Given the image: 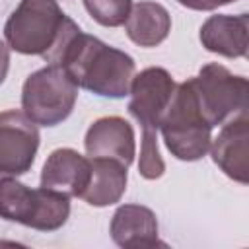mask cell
<instances>
[{
    "mask_svg": "<svg viewBox=\"0 0 249 249\" xmlns=\"http://www.w3.org/2000/svg\"><path fill=\"white\" fill-rule=\"evenodd\" d=\"M58 66L68 72L78 88L111 99L128 95L130 80L136 70L130 54L84 31L76 33L66 45Z\"/></svg>",
    "mask_w": 249,
    "mask_h": 249,
    "instance_id": "obj_1",
    "label": "cell"
},
{
    "mask_svg": "<svg viewBox=\"0 0 249 249\" xmlns=\"http://www.w3.org/2000/svg\"><path fill=\"white\" fill-rule=\"evenodd\" d=\"M82 29L56 0H21L4 23V37L12 51L58 64L62 51Z\"/></svg>",
    "mask_w": 249,
    "mask_h": 249,
    "instance_id": "obj_2",
    "label": "cell"
},
{
    "mask_svg": "<svg viewBox=\"0 0 249 249\" xmlns=\"http://www.w3.org/2000/svg\"><path fill=\"white\" fill-rule=\"evenodd\" d=\"M158 130H161L165 148L181 161H196L210 150L212 126L196 105L191 78L175 88Z\"/></svg>",
    "mask_w": 249,
    "mask_h": 249,
    "instance_id": "obj_3",
    "label": "cell"
},
{
    "mask_svg": "<svg viewBox=\"0 0 249 249\" xmlns=\"http://www.w3.org/2000/svg\"><path fill=\"white\" fill-rule=\"evenodd\" d=\"M70 216V196L53 189H31L16 177L0 179V218L21 226L54 231Z\"/></svg>",
    "mask_w": 249,
    "mask_h": 249,
    "instance_id": "obj_4",
    "label": "cell"
},
{
    "mask_svg": "<svg viewBox=\"0 0 249 249\" xmlns=\"http://www.w3.org/2000/svg\"><path fill=\"white\" fill-rule=\"evenodd\" d=\"M76 99L78 86L58 64H47L35 70L21 88V109L41 126H56L66 121Z\"/></svg>",
    "mask_w": 249,
    "mask_h": 249,
    "instance_id": "obj_5",
    "label": "cell"
},
{
    "mask_svg": "<svg viewBox=\"0 0 249 249\" xmlns=\"http://www.w3.org/2000/svg\"><path fill=\"white\" fill-rule=\"evenodd\" d=\"M191 84L196 105L212 128L235 115L247 113L249 82L245 76L231 74L226 66L210 62L191 78Z\"/></svg>",
    "mask_w": 249,
    "mask_h": 249,
    "instance_id": "obj_6",
    "label": "cell"
},
{
    "mask_svg": "<svg viewBox=\"0 0 249 249\" xmlns=\"http://www.w3.org/2000/svg\"><path fill=\"white\" fill-rule=\"evenodd\" d=\"M37 124L18 109L0 113V177H18L31 169L39 150Z\"/></svg>",
    "mask_w": 249,
    "mask_h": 249,
    "instance_id": "obj_7",
    "label": "cell"
},
{
    "mask_svg": "<svg viewBox=\"0 0 249 249\" xmlns=\"http://www.w3.org/2000/svg\"><path fill=\"white\" fill-rule=\"evenodd\" d=\"M175 88V80L161 66H148L132 76L128 88L130 101L126 109L142 126V130L158 132L160 121L171 103Z\"/></svg>",
    "mask_w": 249,
    "mask_h": 249,
    "instance_id": "obj_8",
    "label": "cell"
},
{
    "mask_svg": "<svg viewBox=\"0 0 249 249\" xmlns=\"http://www.w3.org/2000/svg\"><path fill=\"white\" fill-rule=\"evenodd\" d=\"M84 146L89 158H111L128 167L136 156L134 128L123 117H101L89 124Z\"/></svg>",
    "mask_w": 249,
    "mask_h": 249,
    "instance_id": "obj_9",
    "label": "cell"
},
{
    "mask_svg": "<svg viewBox=\"0 0 249 249\" xmlns=\"http://www.w3.org/2000/svg\"><path fill=\"white\" fill-rule=\"evenodd\" d=\"M249 121L247 113L235 115L226 121L218 136L210 142V154L214 163L233 181L245 185L249 181L247 152H249Z\"/></svg>",
    "mask_w": 249,
    "mask_h": 249,
    "instance_id": "obj_10",
    "label": "cell"
},
{
    "mask_svg": "<svg viewBox=\"0 0 249 249\" xmlns=\"http://www.w3.org/2000/svg\"><path fill=\"white\" fill-rule=\"evenodd\" d=\"M89 160L72 148L53 150L41 171V187L64 193L66 196H82L89 183Z\"/></svg>",
    "mask_w": 249,
    "mask_h": 249,
    "instance_id": "obj_11",
    "label": "cell"
},
{
    "mask_svg": "<svg viewBox=\"0 0 249 249\" xmlns=\"http://www.w3.org/2000/svg\"><path fill=\"white\" fill-rule=\"evenodd\" d=\"M247 33H249V16H228L216 14L210 16L200 27V43L206 51L226 56V58H243L247 56Z\"/></svg>",
    "mask_w": 249,
    "mask_h": 249,
    "instance_id": "obj_12",
    "label": "cell"
},
{
    "mask_svg": "<svg viewBox=\"0 0 249 249\" xmlns=\"http://www.w3.org/2000/svg\"><path fill=\"white\" fill-rule=\"evenodd\" d=\"M111 239L119 247H154L165 245L158 239L156 214L142 204H123L115 210L109 226Z\"/></svg>",
    "mask_w": 249,
    "mask_h": 249,
    "instance_id": "obj_13",
    "label": "cell"
},
{
    "mask_svg": "<svg viewBox=\"0 0 249 249\" xmlns=\"http://www.w3.org/2000/svg\"><path fill=\"white\" fill-rule=\"evenodd\" d=\"M89 183L80 198L97 208L119 202L126 191V165L111 158H89Z\"/></svg>",
    "mask_w": 249,
    "mask_h": 249,
    "instance_id": "obj_14",
    "label": "cell"
},
{
    "mask_svg": "<svg viewBox=\"0 0 249 249\" xmlns=\"http://www.w3.org/2000/svg\"><path fill=\"white\" fill-rule=\"evenodd\" d=\"M124 31L132 43L140 47H156L167 39L171 31V16L161 4L140 0L130 8Z\"/></svg>",
    "mask_w": 249,
    "mask_h": 249,
    "instance_id": "obj_15",
    "label": "cell"
},
{
    "mask_svg": "<svg viewBox=\"0 0 249 249\" xmlns=\"http://www.w3.org/2000/svg\"><path fill=\"white\" fill-rule=\"evenodd\" d=\"M88 14L103 27H119L126 21L132 0H84Z\"/></svg>",
    "mask_w": 249,
    "mask_h": 249,
    "instance_id": "obj_16",
    "label": "cell"
},
{
    "mask_svg": "<svg viewBox=\"0 0 249 249\" xmlns=\"http://www.w3.org/2000/svg\"><path fill=\"white\" fill-rule=\"evenodd\" d=\"M138 173L150 181L160 179L165 173V163H163V160L160 156V148H158V132H154V130H142Z\"/></svg>",
    "mask_w": 249,
    "mask_h": 249,
    "instance_id": "obj_17",
    "label": "cell"
},
{
    "mask_svg": "<svg viewBox=\"0 0 249 249\" xmlns=\"http://www.w3.org/2000/svg\"><path fill=\"white\" fill-rule=\"evenodd\" d=\"M177 2L185 8H191V10L210 12V10H216L218 6H226V4L235 2V0H177Z\"/></svg>",
    "mask_w": 249,
    "mask_h": 249,
    "instance_id": "obj_18",
    "label": "cell"
},
{
    "mask_svg": "<svg viewBox=\"0 0 249 249\" xmlns=\"http://www.w3.org/2000/svg\"><path fill=\"white\" fill-rule=\"evenodd\" d=\"M8 68H10V47L0 39V86L8 76Z\"/></svg>",
    "mask_w": 249,
    "mask_h": 249,
    "instance_id": "obj_19",
    "label": "cell"
}]
</instances>
